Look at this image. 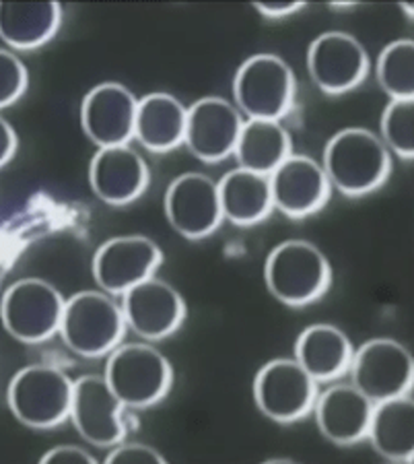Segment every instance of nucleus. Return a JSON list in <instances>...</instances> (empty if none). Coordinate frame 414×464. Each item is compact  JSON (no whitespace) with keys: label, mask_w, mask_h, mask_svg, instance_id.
Returning a JSON list of instances; mask_svg holds the SVG:
<instances>
[{"label":"nucleus","mask_w":414,"mask_h":464,"mask_svg":"<svg viewBox=\"0 0 414 464\" xmlns=\"http://www.w3.org/2000/svg\"><path fill=\"white\" fill-rule=\"evenodd\" d=\"M322 168L330 186L349 197H363L386 182L391 160L378 134L365 129H346L330 139Z\"/></svg>","instance_id":"1"},{"label":"nucleus","mask_w":414,"mask_h":464,"mask_svg":"<svg viewBox=\"0 0 414 464\" xmlns=\"http://www.w3.org/2000/svg\"><path fill=\"white\" fill-rule=\"evenodd\" d=\"M265 281L278 302L291 308H303L326 294L332 281V268L318 246L303 239H289L270 252Z\"/></svg>","instance_id":"2"},{"label":"nucleus","mask_w":414,"mask_h":464,"mask_svg":"<svg viewBox=\"0 0 414 464\" xmlns=\"http://www.w3.org/2000/svg\"><path fill=\"white\" fill-rule=\"evenodd\" d=\"M6 401L25 428L52 430L71 415L72 380L56 365H27L13 376Z\"/></svg>","instance_id":"3"},{"label":"nucleus","mask_w":414,"mask_h":464,"mask_svg":"<svg viewBox=\"0 0 414 464\" xmlns=\"http://www.w3.org/2000/svg\"><path fill=\"white\" fill-rule=\"evenodd\" d=\"M124 312L114 299L100 291H82L64 302L58 333L64 345L82 357L111 353L122 341Z\"/></svg>","instance_id":"4"},{"label":"nucleus","mask_w":414,"mask_h":464,"mask_svg":"<svg viewBox=\"0 0 414 464\" xmlns=\"http://www.w3.org/2000/svg\"><path fill=\"white\" fill-rule=\"evenodd\" d=\"M103 378L124 407L147 409L168 396L173 372L159 351L145 343H130L111 351Z\"/></svg>","instance_id":"5"},{"label":"nucleus","mask_w":414,"mask_h":464,"mask_svg":"<svg viewBox=\"0 0 414 464\" xmlns=\"http://www.w3.org/2000/svg\"><path fill=\"white\" fill-rule=\"evenodd\" d=\"M233 93L247 120H276L287 114L295 100L291 66L274 54H255L239 66Z\"/></svg>","instance_id":"6"},{"label":"nucleus","mask_w":414,"mask_h":464,"mask_svg":"<svg viewBox=\"0 0 414 464\" xmlns=\"http://www.w3.org/2000/svg\"><path fill=\"white\" fill-rule=\"evenodd\" d=\"M64 297L48 281L21 279L5 291L0 320L13 339L27 345L48 341L60 328Z\"/></svg>","instance_id":"7"},{"label":"nucleus","mask_w":414,"mask_h":464,"mask_svg":"<svg viewBox=\"0 0 414 464\" xmlns=\"http://www.w3.org/2000/svg\"><path fill=\"white\" fill-rule=\"evenodd\" d=\"M254 399L265 417L293 423L312 413L318 386L297 359H273L255 373Z\"/></svg>","instance_id":"8"},{"label":"nucleus","mask_w":414,"mask_h":464,"mask_svg":"<svg viewBox=\"0 0 414 464\" xmlns=\"http://www.w3.org/2000/svg\"><path fill=\"white\" fill-rule=\"evenodd\" d=\"M352 386L369 401L381 402L409 394L414 378V359L398 341H367L351 359Z\"/></svg>","instance_id":"9"},{"label":"nucleus","mask_w":414,"mask_h":464,"mask_svg":"<svg viewBox=\"0 0 414 464\" xmlns=\"http://www.w3.org/2000/svg\"><path fill=\"white\" fill-rule=\"evenodd\" d=\"M81 438L100 448H111L126 433L124 405L103 376H82L72 382L71 415Z\"/></svg>","instance_id":"10"},{"label":"nucleus","mask_w":414,"mask_h":464,"mask_svg":"<svg viewBox=\"0 0 414 464\" xmlns=\"http://www.w3.org/2000/svg\"><path fill=\"white\" fill-rule=\"evenodd\" d=\"M165 215L182 237L202 239L215 234L223 221L215 179L194 171L178 176L165 194Z\"/></svg>","instance_id":"11"},{"label":"nucleus","mask_w":414,"mask_h":464,"mask_svg":"<svg viewBox=\"0 0 414 464\" xmlns=\"http://www.w3.org/2000/svg\"><path fill=\"white\" fill-rule=\"evenodd\" d=\"M307 71L323 93H346L359 87L367 77V50L351 34H322L307 52Z\"/></svg>","instance_id":"12"},{"label":"nucleus","mask_w":414,"mask_h":464,"mask_svg":"<svg viewBox=\"0 0 414 464\" xmlns=\"http://www.w3.org/2000/svg\"><path fill=\"white\" fill-rule=\"evenodd\" d=\"M244 118L223 97H202L188 110L184 143L205 163H219L236 151Z\"/></svg>","instance_id":"13"},{"label":"nucleus","mask_w":414,"mask_h":464,"mask_svg":"<svg viewBox=\"0 0 414 464\" xmlns=\"http://www.w3.org/2000/svg\"><path fill=\"white\" fill-rule=\"evenodd\" d=\"M161 265V250L145 236L114 237L100 246L93 256V276L111 295H124L128 289L153 276Z\"/></svg>","instance_id":"14"},{"label":"nucleus","mask_w":414,"mask_h":464,"mask_svg":"<svg viewBox=\"0 0 414 464\" xmlns=\"http://www.w3.org/2000/svg\"><path fill=\"white\" fill-rule=\"evenodd\" d=\"M122 312L132 333L149 341H161L182 326L186 302L169 283L149 276L126 291Z\"/></svg>","instance_id":"15"},{"label":"nucleus","mask_w":414,"mask_h":464,"mask_svg":"<svg viewBox=\"0 0 414 464\" xmlns=\"http://www.w3.org/2000/svg\"><path fill=\"white\" fill-rule=\"evenodd\" d=\"M268 179L273 205L291 219L318 213L330 198V179L312 157L289 155Z\"/></svg>","instance_id":"16"},{"label":"nucleus","mask_w":414,"mask_h":464,"mask_svg":"<svg viewBox=\"0 0 414 464\" xmlns=\"http://www.w3.org/2000/svg\"><path fill=\"white\" fill-rule=\"evenodd\" d=\"M137 106L139 100L124 85H97L82 100V130L100 149L128 145V140L134 137Z\"/></svg>","instance_id":"17"},{"label":"nucleus","mask_w":414,"mask_h":464,"mask_svg":"<svg viewBox=\"0 0 414 464\" xmlns=\"http://www.w3.org/2000/svg\"><path fill=\"white\" fill-rule=\"evenodd\" d=\"M89 182L105 205L122 207L137 200L149 186V168L128 145L103 147L89 166Z\"/></svg>","instance_id":"18"},{"label":"nucleus","mask_w":414,"mask_h":464,"mask_svg":"<svg viewBox=\"0 0 414 464\" xmlns=\"http://www.w3.org/2000/svg\"><path fill=\"white\" fill-rule=\"evenodd\" d=\"M373 401L352 384H336L315 399V421L323 438L338 446H352L367 438Z\"/></svg>","instance_id":"19"},{"label":"nucleus","mask_w":414,"mask_h":464,"mask_svg":"<svg viewBox=\"0 0 414 464\" xmlns=\"http://www.w3.org/2000/svg\"><path fill=\"white\" fill-rule=\"evenodd\" d=\"M184 103L169 93H150L139 100L134 118V139L153 153H169L184 143Z\"/></svg>","instance_id":"20"},{"label":"nucleus","mask_w":414,"mask_h":464,"mask_svg":"<svg viewBox=\"0 0 414 464\" xmlns=\"http://www.w3.org/2000/svg\"><path fill=\"white\" fill-rule=\"evenodd\" d=\"M367 438L373 450L391 462L414 459V401L410 394L375 402Z\"/></svg>","instance_id":"21"},{"label":"nucleus","mask_w":414,"mask_h":464,"mask_svg":"<svg viewBox=\"0 0 414 464\" xmlns=\"http://www.w3.org/2000/svg\"><path fill=\"white\" fill-rule=\"evenodd\" d=\"M295 359L315 382H332L351 368L352 345L341 328L313 324L297 339Z\"/></svg>","instance_id":"22"},{"label":"nucleus","mask_w":414,"mask_h":464,"mask_svg":"<svg viewBox=\"0 0 414 464\" xmlns=\"http://www.w3.org/2000/svg\"><path fill=\"white\" fill-rule=\"evenodd\" d=\"M217 188L223 219H229L239 227H250L266 219L274 207L268 176L255 171L233 169L217 182Z\"/></svg>","instance_id":"23"},{"label":"nucleus","mask_w":414,"mask_h":464,"mask_svg":"<svg viewBox=\"0 0 414 464\" xmlns=\"http://www.w3.org/2000/svg\"><path fill=\"white\" fill-rule=\"evenodd\" d=\"M60 21L58 3H0V40L14 50H35L56 35Z\"/></svg>","instance_id":"24"},{"label":"nucleus","mask_w":414,"mask_h":464,"mask_svg":"<svg viewBox=\"0 0 414 464\" xmlns=\"http://www.w3.org/2000/svg\"><path fill=\"white\" fill-rule=\"evenodd\" d=\"M233 153L242 169L270 176L291 155V137L276 120H247Z\"/></svg>","instance_id":"25"},{"label":"nucleus","mask_w":414,"mask_h":464,"mask_svg":"<svg viewBox=\"0 0 414 464\" xmlns=\"http://www.w3.org/2000/svg\"><path fill=\"white\" fill-rule=\"evenodd\" d=\"M378 79L391 100H414V42L398 40L383 48Z\"/></svg>","instance_id":"26"},{"label":"nucleus","mask_w":414,"mask_h":464,"mask_svg":"<svg viewBox=\"0 0 414 464\" xmlns=\"http://www.w3.org/2000/svg\"><path fill=\"white\" fill-rule=\"evenodd\" d=\"M381 134L388 151L400 160L414 157V100H391L383 111Z\"/></svg>","instance_id":"27"},{"label":"nucleus","mask_w":414,"mask_h":464,"mask_svg":"<svg viewBox=\"0 0 414 464\" xmlns=\"http://www.w3.org/2000/svg\"><path fill=\"white\" fill-rule=\"evenodd\" d=\"M27 89V69L13 52L0 50V110L13 106Z\"/></svg>","instance_id":"28"},{"label":"nucleus","mask_w":414,"mask_h":464,"mask_svg":"<svg viewBox=\"0 0 414 464\" xmlns=\"http://www.w3.org/2000/svg\"><path fill=\"white\" fill-rule=\"evenodd\" d=\"M105 462L116 464V462H126V464H163L165 459L155 450V448L145 446V444H124L116 446L114 450L110 452Z\"/></svg>","instance_id":"29"},{"label":"nucleus","mask_w":414,"mask_h":464,"mask_svg":"<svg viewBox=\"0 0 414 464\" xmlns=\"http://www.w3.org/2000/svg\"><path fill=\"white\" fill-rule=\"evenodd\" d=\"M42 462H74V464H95L97 460L87 450L79 446H56L42 456Z\"/></svg>","instance_id":"30"},{"label":"nucleus","mask_w":414,"mask_h":464,"mask_svg":"<svg viewBox=\"0 0 414 464\" xmlns=\"http://www.w3.org/2000/svg\"><path fill=\"white\" fill-rule=\"evenodd\" d=\"M14 151H17V134L5 118H0V168L13 160Z\"/></svg>","instance_id":"31"},{"label":"nucleus","mask_w":414,"mask_h":464,"mask_svg":"<svg viewBox=\"0 0 414 464\" xmlns=\"http://www.w3.org/2000/svg\"><path fill=\"white\" fill-rule=\"evenodd\" d=\"M305 3H254V9L270 19H283L303 9Z\"/></svg>","instance_id":"32"}]
</instances>
